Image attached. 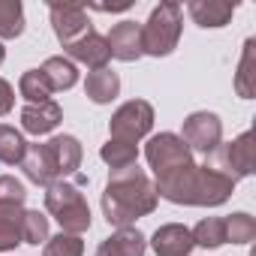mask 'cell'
I'll use <instances>...</instances> for the list:
<instances>
[{"label": "cell", "mask_w": 256, "mask_h": 256, "mask_svg": "<svg viewBox=\"0 0 256 256\" xmlns=\"http://www.w3.org/2000/svg\"><path fill=\"white\" fill-rule=\"evenodd\" d=\"M100 205H102V217L108 226L130 229V226H136V220L157 211L160 196H157L151 175L145 169H139V163H136L130 169H118L108 175Z\"/></svg>", "instance_id": "obj_1"}, {"label": "cell", "mask_w": 256, "mask_h": 256, "mask_svg": "<svg viewBox=\"0 0 256 256\" xmlns=\"http://www.w3.org/2000/svg\"><path fill=\"white\" fill-rule=\"evenodd\" d=\"M235 184L238 181L226 178L223 172L211 166H196V163H187L181 169H172L154 178L160 199L172 205H193V208H220L223 202L232 199Z\"/></svg>", "instance_id": "obj_2"}, {"label": "cell", "mask_w": 256, "mask_h": 256, "mask_svg": "<svg viewBox=\"0 0 256 256\" xmlns=\"http://www.w3.org/2000/svg\"><path fill=\"white\" fill-rule=\"evenodd\" d=\"M46 211L58 220L60 232L66 235H84L94 223L88 196L76 181H54L52 187H46Z\"/></svg>", "instance_id": "obj_3"}, {"label": "cell", "mask_w": 256, "mask_h": 256, "mask_svg": "<svg viewBox=\"0 0 256 256\" xmlns=\"http://www.w3.org/2000/svg\"><path fill=\"white\" fill-rule=\"evenodd\" d=\"M184 34V10L175 0L154 6L148 22L142 24V54L148 58H169Z\"/></svg>", "instance_id": "obj_4"}, {"label": "cell", "mask_w": 256, "mask_h": 256, "mask_svg": "<svg viewBox=\"0 0 256 256\" xmlns=\"http://www.w3.org/2000/svg\"><path fill=\"white\" fill-rule=\"evenodd\" d=\"M154 106L148 100H130V102H124L112 120H108V139H120V142H133L139 145L145 136H151L154 130Z\"/></svg>", "instance_id": "obj_5"}, {"label": "cell", "mask_w": 256, "mask_h": 256, "mask_svg": "<svg viewBox=\"0 0 256 256\" xmlns=\"http://www.w3.org/2000/svg\"><path fill=\"white\" fill-rule=\"evenodd\" d=\"M205 166L223 172V175L232 178V181L250 178V175L256 172V169H253V130L241 133V136L232 139V142H220L217 151L208 157Z\"/></svg>", "instance_id": "obj_6"}, {"label": "cell", "mask_w": 256, "mask_h": 256, "mask_svg": "<svg viewBox=\"0 0 256 256\" xmlns=\"http://www.w3.org/2000/svg\"><path fill=\"white\" fill-rule=\"evenodd\" d=\"M145 160H148V166L154 169V178H157V175H166L172 169H181V166L193 163V151L184 145V139L178 133H157L145 145Z\"/></svg>", "instance_id": "obj_7"}, {"label": "cell", "mask_w": 256, "mask_h": 256, "mask_svg": "<svg viewBox=\"0 0 256 256\" xmlns=\"http://www.w3.org/2000/svg\"><path fill=\"white\" fill-rule=\"evenodd\" d=\"M181 139L190 151L211 157L217 151V145L223 142V120L214 112H193L184 118V130Z\"/></svg>", "instance_id": "obj_8"}, {"label": "cell", "mask_w": 256, "mask_h": 256, "mask_svg": "<svg viewBox=\"0 0 256 256\" xmlns=\"http://www.w3.org/2000/svg\"><path fill=\"white\" fill-rule=\"evenodd\" d=\"M48 16H52V28H54L58 42L64 46V52L70 46H76L78 40H84L88 34H94L88 10L78 4H48Z\"/></svg>", "instance_id": "obj_9"}, {"label": "cell", "mask_w": 256, "mask_h": 256, "mask_svg": "<svg viewBox=\"0 0 256 256\" xmlns=\"http://www.w3.org/2000/svg\"><path fill=\"white\" fill-rule=\"evenodd\" d=\"M106 42H108V52H112L114 60L136 64L139 58H145V54H142V24H139V22H130V18H126V22H118V24L108 30Z\"/></svg>", "instance_id": "obj_10"}, {"label": "cell", "mask_w": 256, "mask_h": 256, "mask_svg": "<svg viewBox=\"0 0 256 256\" xmlns=\"http://www.w3.org/2000/svg\"><path fill=\"white\" fill-rule=\"evenodd\" d=\"M151 250L154 256H190L193 253V235L184 223H166L151 235Z\"/></svg>", "instance_id": "obj_11"}, {"label": "cell", "mask_w": 256, "mask_h": 256, "mask_svg": "<svg viewBox=\"0 0 256 256\" xmlns=\"http://www.w3.org/2000/svg\"><path fill=\"white\" fill-rule=\"evenodd\" d=\"M46 148H48V154H52V160H54V169H58L60 181H66L70 175H78L84 148H82V142H78L76 136H70V133L54 136V139L46 142Z\"/></svg>", "instance_id": "obj_12"}, {"label": "cell", "mask_w": 256, "mask_h": 256, "mask_svg": "<svg viewBox=\"0 0 256 256\" xmlns=\"http://www.w3.org/2000/svg\"><path fill=\"white\" fill-rule=\"evenodd\" d=\"M64 120V108L48 100V102H36V106H24L22 108V130L30 136H48L54 133Z\"/></svg>", "instance_id": "obj_13"}, {"label": "cell", "mask_w": 256, "mask_h": 256, "mask_svg": "<svg viewBox=\"0 0 256 256\" xmlns=\"http://www.w3.org/2000/svg\"><path fill=\"white\" fill-rule=\"evenodd\" d=\"M22 169H24V178L30 184H36V187H52L54 181H60V175L54 169V160H52L46 142L42 145H28L24 160H22Z\"/></svg>", "instance_id": "obj_14"}, {"label": "cell", "mask_w": 256, "mask_h": 256, "mask_svg": "<svg viewBox=\"0 0 256 256\" xmlns=\"http://www.w3.org/2000/svg\"><path fill=\"white\" fill-rule=\"evenodd\" d=\"M187 12L199 28L217 30V28H226L232 22V16L238 12V4H226V0H190Z\"/></svg>", "instance_id": "obj_15"}, {"label": "cell", "mask_w": 256, "mask_h": 256, "mask_svg": "<svg viewBox=\"0 0 256 256\" xmlns=\"http://www.w3.org/2000/svg\"><path fill=\"white\" fill-rule=\"evenodd\" d=\"M66 54H70V60H72V64H84L88 70H106V66H108V60H112V52H108L106 36H100L96 30H94V34H88L84 40H78L76 46H70V48H66Z\"/></svg>", "instance_id": "obj_16"}, {"label": "cell", "mask_w": 256, "mask_h": 256, "mask_svg": "<svg viewBox=\"0 0 256 256\" xmlns=\"http://www.w3.org/2000/svg\"><path fill=\"white\" fill-rule=\"evenodd\" d=\"M148 253V238L130 226V229H118L114 235H108L94 256H145Z\"/></svg>", "instance_id": "obj_17"}, {"label": "cell", "mask_w": 256, "mask_h": 256, "mask_svg": "<svg viewBox=\"0 0 256 256\" xmlns=\"http://www.w3.org/2000/svg\"><path fill=\"white\" fill-rule=\"evenodd\" d=\"M84 94H88L90 102L108 106V102H114L118 94H120V76H118L114 70H108V66H106V70H90L88 78H84Z\"/></svg>", "instance_id": "obj_18"}, {"label": "cell", "mask_w": 256, "mask_h": 256, "mask_svg": "<svg viewBox=\"0 0 256 256\" xmlns=\"http://www.w3.org/2000/svg\"><path fill=\"white\" fill-rule=\"evenodd\" d=\"M40 72L46 76V82H48V88H52V94H64V90H72L76 84H78V66L70 60V58H48L42 66H40Z\"/></svg>", "instance_id": "obj_19"}, {"label": "cell", "mask_w": 256, "mask_h": 256, "mask_svg": "<svg viewBox=\"0 0 256 256\" xmlns=\"http://www.w3.org/2000/svg\"><path fill=\"white\" fill-rule=\"evenodd\" d=\"M256 40L244 42L241 60H238V72H235V90L241 100H253L256 96Z\"/></svg>", "instance_id": "obj_20"}, {"label": "cell", "mask_w": 256, "mask_h": 256, "mask_svg": "<svg viewBox=\"0 0 256 256\" xmlns=\"http://www.w3.org/2000/svg\"><path fill=\"white\" fill-rule=\"evenodd\" d=\"M100 160H102L112 172H118V169H130V166L139 163V145H133V142H120V139H108V142L100 148Z\"/></svg>", "instance_id": "obj_21"}, {"label": "cell", "mask_w": 256, "mask_h": 256, "mask_svg": "<svg viewBox=\"0 0 256 256\" xmlns=\"http://www.w3.org/2000/svg\"><path fill=\"white\" fill-rule=\"evenodd\" d=\"M28 151V142L22 136V130L10 124H0V166H22Z\"/></svg>", "instance_id": "obj_22"}, {"label": "cell", "mask_w": 256, "mask_h": 256, "mask_svg": "<svg viewBox=\"0 0 256 256\" xmlns=\"http://www.w3.org/2000/svg\"><path fill=\"white\" fill-rule=\"evenodd\" d=\"M193 244L205 247V250H217L226 244V220L223 217H205L196 223V229H190Z\"/></svg>", "instance_id": "obj_23"}, {"label": "cell", "mask_w": 256, "mask_h": 256, "mask_svg": "<svg viewBox=\"0 0 256 256\" xmlns=\"http://www.w3.org/2000/svg\"><path fill=\"white\" fill-rule=\"evenodd\" d=\"M24 28L28 22L22 0H0V40H18Z\"/></svg>", "instance_id": "obj_24"}, {"label": "cell", "mask_w": 256, "mask_h": 256, "mask_svg": "<svg viewBox=\"0 0 256 256\" xmlns=\"http://www.w3.org/2000/svg\"><path fill=\"white\" fill-rule=\"evenodd\" d=\"M24 208H0V253H10L22 244Z\"/></svg>", "instance_id": "obj_25"}, {"label": "cell", "mask_w": 256, "mask_h": 256, "mask_svg": "<svg viewBox=\"0 0 256 256\" xmlns=\"http://www.w3.org/2000/svg\"><path fill=\"white\" fill-rule=\"evenodd\" d=\"M48 217L42 211H28L24 208V217H22V244H30V247H40L48 241Z\"/></svg>", "instance_id": "obj_26"}, {"label": "cell", "mask_w": 256, "mask_h": 256, "mask_svg": "<svg viewBox=\"0 0 256 256\" xmlns=\"http://www.w3.org/2000/svg\"><path fill=\"white\" fill-rule=\"evenodd\" d=\"M18 94L28 100V106H36V102H48L52 100V88H48V82H46V76L40 70H28L18 78Z\"/></svg>", "instance_id": "obj_27"}, {"label": "cell", "mask_w": 256, "mask_h": 256, "mask_svg": "<svg viewBox=\"0 0 256 256\" xmlns=\"http://www.w3.org/2000/svg\"><path fill=\"white\" fill-rule=\"evenodd\" d=\"M223 220H226V244L229 241L232 244H250L256 238V220L247 211H235Z\"/></svg>", "instance_id": "obj_28"}, {"label": "cell", "mask_w": 256, "mask_h": 256, "mask_svg": "<svg viewBox=\"0 0 256 256\" xmlns=\"http://www.w3.org/2000/svg\"><path fill=\"white\" fill-rule=\"evenodd\" d=\"M42 256H84V241H82V235L58 232L54 238L46 241Z\"/></svg>", "instance_id": "obj_29"}, {"label": "cell", "mask_w": 256, "mask_h": 256, "mask_svg": "<svg viewBox=\"0 0 256 256\" xmlns=\"http://www.w3.org/2000/svg\"><path fill=\"white\" fill-rule=\"evenodd\" d=\"M24 202L28 187L12 175H0V208H24Z\"/></svg>", "instance_id": "obj_30"}, {"label": "cell", "mask_w": 256, "mask_h": 256, "mask_svg": "<svg viewBox=\"0 0 256 256\" xmlns=\"http://www.w3.org/2000/svg\"><path fill=\"white\" fill-rule=\"evenodd\" d=\"M12 108H16V88L6 78H0V118H6Z\"/></svg>", "instance_id": "obj_31"}, {"label": "cell", "mask_w": 256, "mask_h": 256, "mask_svg": "<svg viewBox=\"0 0 256 256\" xmlns=\"http://www.w3.org/2000/svg\"><path fill=\"white\" fill-rule=\"evenodd\" d=\"M133 4L130 0H120V4H94L90 10H96V12H126Z\"/></svg>", "instance_id": "obj_32"}, {"label": "cell", "mask_w": 256, "mask_h": 256, "mask_svg": "<svg viewBox=\"0 0 256 256\" xmlns=\"http://www.w3.org/2000/svg\"><path fill=\"white\" fill-rule=\"evenodd\" d=\"M4 60H6V48H4V42H0V66H4Z\"/></svg>", "instance_id": "obj_33"}]
</instances>
